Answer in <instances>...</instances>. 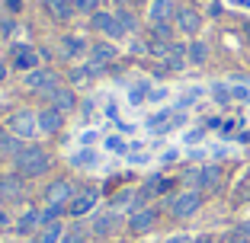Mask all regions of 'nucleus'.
Here are the masks:
<instances>
[{
    "mask_svg": "<svg viewBox=\"0 0 250 243\" xmlns=\"http://www.w3.org/2000/svg\"><path fill=\"white\" fill-rule=\"evenodd\" d=\"M7 77H10V61L0 58V83H7Z\"/></svg>",
    "mask_w": 250,
    "mask_h": 243,
    "instance_id": "34",
    "label": "nucleus"
},
{
    "mask_svg": "<svg viewBox=\"0 0 250 243\" xmlns=\"http://www.w3.org/2000/svg\"><path fill=\"white\" fill-rule=\"evenodd\" d=\"M61 243H90V227H67V234L61 237Z\"/></svg>",
    "mask_w": 250,
    "mask_h": 243,
    "instance_id": "27",
    "label": "nucleus"
},
{
    "mask_svg": "<svg viewBox=\"0 0 250 243\" xmlns=\"http://www.w3.org/2000/svg\"><path fill=\"white\" fill-rule=\"evenodd\" d=\"M67 234V227H64V221H58V224H45L42 230H39L36 237H32V243H61V237Z\"/></svg>",
    "mask_w": 250,
    "mask_h": 243,
    "instance_id": "21",
    "label": "nucleus"
},
{
    "mask_svg": "<svg viewBox=\"0 0 250 243\" xmlns=\"http://www.w3.org/2000/svg\"><path fill=\"white\" fill-rule=\"evenodd\" d=\"M22 83H26V90H32V93H55V90L61 87V77L58 71H52V67H36V71H29V74H22Z\"/></svg>",
    "mask_w": 250,
    "mask_h": 243,
    "instance_id": "4",
    "label": "nucleus"
},
{
    "mask_svg": "<svg viewBox=\"0 0 250 243\" xmlns=\"http://www.w3.org/2000/svg\"><path fill=\"white\" fill-rule=\"evenodd\" d=\"M22 148H26V141H22V138H16V134H10V131H0V154H7L10 160H13Z\"/></svg>",
    "mask_w": 250,
    "mask_h": 243,
    "instance_id": "22",
    "label": "nucleus"
},
{
    "mask_svg": "<svg viewBox=\"0 0 250 243\" xmlns=\"http://www.w3.org/2000/svg\"><path fill=\"white\" fill-rule=\"evenodd\" d=\"M64 214H67V205H45L42 208V227L45 224H58Z\"/></svg>",
    "mask_w": 250,
    "mask_h": 243,
    "instance_id": "26",
    "label": "nucleus"
},
{
    "mask_svg": "<svg viewBox=\"0 0 250 243\" xmlns=\"http://www.w3.org/2000/svg\"><path fill=\"white\" fill-rule=\"evenodd\" d=\"M244 38H247V45H250V19L244 22Z\"/></svg>",
    "mask_w": 250,
    "mask_h": 243,
    "instance_id": "39",
    "label": "nucleus"
},
{
    "mask_svg": "<svg viewBox=\"0 0 250 243\" xmlns=\"http://www.w3.org/2000/svg\"><path fill=\"white\" fill-rule=\"evenodd\" d=\"M225 243H250V237H241V234H234V237H228Z\"/></svg>",
    "mask_w": 250,
    "mask_h": 243,
    "instance_id": "38",
    "label": "nucleus"
},
{
    "mask_svg": "<svg viewBox=\"0 0 250 243\" xmlns=\"http://www.w3.org/2000/svg\"><path fill=\"white\" fill-rule=\"evenodd\" d=\"M177 3H173V0H154V3H151V10H147V16H151V26H154V22H173L177 19Z\"/></svg>",
    "mask_w": 250,
    "mask_h": 243,
    "instance_id": "17",
    "label": "nucleus"
},
{
    "mask_svg": "<svg viewBox=\"0 0 250 243\" xmlns=\"http://www.w3.org/2000/svg\"><path fill=\"white\" fill-rule=\"evenodd\" d=\"M202 205H206V192H199V189H180V192H173V195L164 199V211H167L173 221H189V218H196V214L202 211Z\"/></svg>",
    "mask_w": 250,
    "mask_h": 243,
    "instance_id": "2",
    "label": "nucleus"
},
{
    "mask_svg": "<svg viewBox=\"0 0 250 243\" xmlns=\"http://www.w3.org/2000/svg\"><path fill=\"white\" fill-rule=\"evenodd\" d=\"M64 112L61 109H55L52 103L48 106H42V109H39V131L42 134H58L61 128H64Z\"/></svg>",
    "mask_w": 250,
    "mask_h": 243,
    "instance_id": "13",
    "label": "nucleus"
},
{
    "mask_svg": "<svg viewBox=\"0 0 250 243\" xmlns=\"http://www.w3.org/2000/svg\"><path fill=\"white\" fill-rule=\"evenodd\" d=\"M119 22H122V29L125 32H138V16L132 13V10H119Z\"/></svg>",
    "mask_w": 250,
    "mask_h": 243,
    "instance_id": "28",
    "label": "nucleus"
},
{
    "mask_svg": "<svg viewBox=\"0 0 250 243\" xmlns=\"http://www.w3.org/2000/svg\"><path fill=\"white\" fill-rule=\"evenodd\" d=\"M157 218H161V211L157 208H138V211L128 214V221H125V227H128V234L141 237V234H151V230L157 227Z\"/></svg>",
    "mask_w": 250,
    "mask_h": 243,
    "instance_id": "9",
    "label": "nucleus"
},
{
    "mask_svg": "<svg viewBox=\"0 0 250 243\" xmlns=\"http://www.w3.org/2000/svg\"><path fill=\"white\" fill-rule=\"evenodd\" d=\"M208 45L202 42V38H189V45H186V61H189V64H196V67H202L208 61Z\"/></svg>",
    "mask_w": 250,
    "mask_h": 243,
    "instance_id": "19",
    "label": "nucleus"
},
{
    "mask_svg": "<svg viewBox=\"0 0 250 243\" xmlns=\"http://www.w3.org/2000/svg\"><path fill=\"white\" fill-rule=\"evenodd\" d=\"M164 96H167V90H151V96H147V99H151V103H161V99H164Z\"/></svg>",
    "mask_w": 250,
    "mask_h": 243,
    "instance_id": "36",
    "label": "nucleus"
},
{
    "mask_svg": "<svg viewBox=\"0 0 250 243\" xmlns=\"http://www.w3.org/2000/svg\"><path fill=\"white\" fill-rule=\"evenodd\" d=\"M192 240H196L192 234H170V237H167L164 243H192Z\"/></svg>",
    "mask_w": 250,
    "mask_h": 243,
    "instance_id": "32",
    "label": "nucleus"
},
{
    "mask_svg": "<svg viewBox=\"0 0 250 243\" xmlns=\"http://www.w3.org/2000/svg\"><path fill=\"white\" fill-rule=\"evenodd\" d=\"M119 227H122V214H119L116 208H109V211H100L93 218V224H90V237H93V240H106V237L119 234Z\"/></svg>",
    "mask_w": 250,
    "mask_h": 243,
    "instance_id": "7",
    "label": "nucleus"
},
{
    "mask_svg": "<svg viewBox=\"0 0 250 243\" xmlns=\"http://www.w3.org/2000/svg\"><path fill=\"white\" fill-rule=\"evenodd\" d=\"M173 36H177V26H170V22H154L151 26V38L161 45H173Z\"/></svg>",
    "mask_w": 250,
    "mask_h": 243,
    "instance_id": "25",
    "label": "nucleus"
},
{
    "mask_svg": "<svg viewBox=\"0 0 250 243\" xmlns=\"http://www.w3.org/2000/svg\"><path fill=\"white\" fill-rule=\"evenodd\" d=\"M10 67H13V71H22V74H29V71L42 67V55H39L32 45H13V48H10Z\"/></svg>",
    "mask_w": 250,
    "mask_h": 243,
    "instance_id": "8",
    "label": "nucleus"
},
{
    "mask_svg": "<svg viewBox=\"0 0 250 243\" xmlns=\"http://www.w3.org/2000/svg\"><path fill=\"white\" fill-rule=\"evenodd\" d=\"M0 131H3V128H0Z\"/></svg>",
    "mask_w": 250,
    "mask_h": 243,
    "instance_id": "41",
    "label": "nucleus"
},
{
    "mask_svg": "<svg viewBox=\"0 0 250 243\" xmlns=\"http://www.w3.org/2000/svg\"><path fill=\"white\" fill-rule=\"evenodd\" d=\"M39 230H42V208H26V211L16 218V224H13V234L16 237H36Z\"/></svg>",
    "mask_w": 250,
    "mask_h": 243,
    "instance_id": "11",
    "label": "nucleus"
},
{
    "mask_svg": "<svg viewBox=\"0 0 250 243\" xmlns=\"http://www.w3.org/2000/svg\"><path fill=\"white\" fill-rule=\"evenodd\" d=\"M74 195H77V186H74L71 179H64V176L52 179V183L42 189V202L45 205H71Z\"/></svg>",
    "mask_w": 250,
    "mask_h": 243,
    "instance_id": "5",
    "label": "nucleus"
},
{
    "mask_svg": "<svg viewBox=\"0 0 250 243\" xmlns=\"http://www.w3.org/2000/svg\"><path fill=\"white\" fill-rule=\"evenodd\" d=\"M90 58L100 61V64H112V61L119 58V45H116V42H109V38H103V42L90 45Z\"/></svg>",
    "mask_w": 250,
    "mask_h": 243,
    "instance_id": "18",
    "label": "nucleus"
},
{
    "mask_svg": "<svg viewBox=\"0 0 250 243\" xmlns=\"http://www.w3.org/2000/svg\"><path fill=\"white\" fill-rule=\"evenodd\" d=\"M173 22H177V32L186 36V38H199V32L206 26V19H202V13H199L196 7H180Z\"/></svg>",
    "mask_w": 250,
    "mask_h": 243,
    "instance_id": "10",
    "label": "nucleus"
},
{
    "mask_svg": "<svg viewBox=\"0 0 250 243\" xmlns=\"http://www.w3.org/2000/svg\"><path fill=\"white\" fill-rule=\"evenodd\" d=\"M48 103H52L55 109H61V112L67 115V112L77 109V90H74L71 83H61L55 93H48Z\"/></svg>",
    "mask_w": 250,
    "mask_h": 243,
    "instance_id": "15",
    "label": "nucleus"
},
{
    "mask_svg": "<svg viewBox=\"0 0 250 243\" xmlns=\"http://www.w3.org/2000/svg\"><path fill=\"white\" fill-rule=\"evenodd\" d=\"M208 93H212L215 106H231V103H234V93H231V83H221V80H215L212 87H208Z\"/></svg>",
    "mask_w": 250,
    "mask_h": 243,
    "instance_id": "23",
    "label": "nucleus"
},
{
    "mask_svg": "<svg viewBox=\"0 0 250 243\" xmlns=\"http://www.w3.org/2000/svg\"><path fill=\"white\" fill-rule=\"evenodd\" d=\"M96 202H100V189H96L93 183H87L71 199V205H67V218H77V221H81V218H87V214L96 208Z\"/></svg>",
    "mask_w": 250,
    "mask_h": 243,
    "instance_id": "6",
    "label": "nucleus"
},
{
    "mask_svg": "<svg viewBox=\"0 0 250 243\" xmlns=\"http://www.w3.org/2000/svg\"><path fill=\"white\" fill-rule=\"evenodd\" d=\"M74 163H77V167H93V163H96V150H83V154H77Z\"/></svg>",
    "mask_w": 250,
    "mask_h": 243,
    "instance_id": "29",
    "label": "nucleus"
},
{
    "mask_svg": "<svg viewBox=\"0 0 250 243\" xmlns=\"http://www.w3.org/2000/svg\"><path fill=\"white\" fill-rule=\"evenodd\" d=\"M189 64V61H186V45H170V52L164 55V67H167V71H183V67Z\"/></svg>",
    "mask_w": 250,
    "mask_h": 243,
    "instance_id": "20",
    "label": "nucleus"
},
{
    "mask_svg": "<svg viewBox=\"0 0 250 243\" xmlns=\"http://www.w3.org/2000/svg\"><path fill=\"white\" fill-rule=\"evenodd\" d=\"M10 32H13V22H10V19H3V16H0V38H7Z\"/></svg>",
    "mask_w": 250,
    "mask_h": 243,
    "instance_id": "33",
    "label": "nucleus"
},
{
    "mask_svg": "<svg viewBox=\"0 0 250 243\" xmlns=\"http://www.w3.org/2000/svg\"><path fill=\"white\" fill-rule=\"evenodd\" d=\"M90 19H93V29H96V32H103L109 42H116V38L128 36V32L122 29V22H119V16H116V13H103V10H100V13H93Z\"/></svg>",
    "mask_w": 250,
    "mask_h": 243,
    "instance_id": "12",
    "label": "nucleus"
},
{
    "mask_svg": "<svg viewBox=\"0 0 250 243\" xmlns=\"http://www.w3.org/2000/svg\"><path fill=\"white\" fill-rule=\"evenodd\" d=\"M192 243H218V237H215V234H199Z\"/></svg>",
    "mask_w": 250,
    "mask_h": 243,
    "instance_id": "35",
    "label": "nucleus"
},
{
    "mask_svg": "<svg viewBox=\"0 0 250 243\" xmlns=\"http://www.w3.org/2000/svg\"><path fill=\"white\" fill-rule=\"evenodd\" d=\"M3 125H7L10 134H16V138H22L26 144H29V138H36V134H39V112L16 109V112H10V115H7Z\"/></svg>",
    "mask_w": 250,
    "mask_h": 243,
    "instance_id": "3",
    "label": "nucleus"
},
{
    "mask_svg": "<svg viewBox=\"0 0 250 243\" xmlns=\"http://www.w3.org/2000/svg\"><path fill=\"white\" fill-rule=\"evenodd\" d=\"M74 10H81V13H100V10H96V0H74Z\"/></svg>",
    "mask_w": 250,
    "mask_h": 243,
    "instance_id": "30",
    "label": "nucleus"
},
{
    "mask_svg": "<svg viewBox=\"0 0 250 243\" xmlns=\"http://www.w3.org/2000/svg\"><path fill=\"white\" fill-rule=\"evenodd\" d=\"M48 3V13L55 16V19H61V22H67L74 16V3L71 0H45Z\"/></svg>",
    "mask_w": 250,
    "mask_h": 243,
    "instance_id": "24",
    "label": "nucleus"
},
{
    "mask_svg": "<svg viewBox=\"0 0 250 243\" xmlns=\"http://www.w3.org/2000/svg\"><path fill=\"white\" fill-rule=\"evenodd\" d=\"M83 52H90V45L83 36H61L58 38V55L64 61H81Z\"/></svg>",
    "mask_w": 250,
    "mask_h": 243,
    "instance_id": "14",
    "label": "nucleus"
},
{
    "mask_svg": "<svg viewBox=\"0 0 250 243\" xmlns=\"http://www.w3.org/2000/svg\"><path fill=\"white\" fill-rule=\"evenodd\" d=\"M3 202H7V195H3V189H0V208H3Z\"/></svg>",
    "mask_w": 250,
    "mask_h": 243,
    "instance_id": "40",
    "label": "nucleus"
},
{
    "mask_svg": "<svg viewBox=\"0 0 250 243\" xmlns=\"http://www.w3.org/2000/svg\"><path fill=\"white\" fill-rule=\"evenodd\" d=\"M52 167H55V163H52V157H48V150H45L42 144H36V141H29V144L13 157V169L20 173V176H26V179L48 176Z\"/></svg>",
    "mask_w": 250,
    "mask_h": 243,
    "instance_id": "1",
    "label": "nucleus"
},
{
    "mask_svg": "<svg viewBox=\"0 0 250 243\" xmlns=\"http://www.w3.org/2000/svg\"><path fill=\"white\" fill-rule=\"evenodd\" d=\"M202 134H206V131H202V128H196V131L186 134V141H189V144H196V141H202Z\"/></svg>",
    "mask_w": 250,
    "mask_h": 243,
    "instance_id": "37",
    "label": "nucleus"
},
{
    "mask_svg": "<svg viewBox=\"0 0 250 243\" xmlns=\"http://www.w3.org/2000/svg\"><path fill=\"white\" fill-rule=\"evenodd\" d=\"M26 183H29V179L20 176V173H10V176L0 179V189H3L7 202H13V199H26Z\"/></svg>",
    "mask_w": 250,
    "mask_h": 243,
    "instance_id": "16",
    "label": "nucleus"
},
{
    "mask_svg": "<svg viewBox=\"0 0 250 243\" xmlns=\"http://www.w3.org/2000/svg\"><path fill=\"white\" fill-rule=\"evenodd\" d=\"M13 218H10V211H7V208H0V230H13Z\"/></svg>",
    "mask_w": 250,
    "mask_h": 243,
    "instance_id": "31",
    "label": "nucleus"
}]
</instances>
